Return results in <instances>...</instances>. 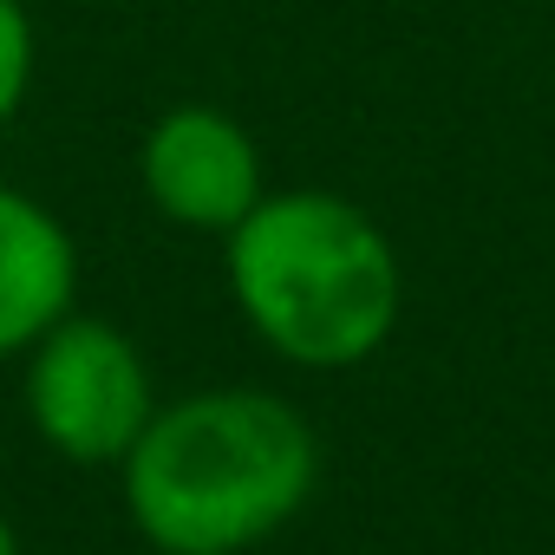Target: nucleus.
I'll list each match as a JSON object with an SVG mask.
<instances>
[{
    "mask_svg": "<svg viewBox=\"0 0 555 555\" xmlns=\"http://www.w3.org/2000/svg\"><path fill=\"white\" fill-rule=\"evenodd\" d=\"M34 66H40V40L27 0H0V125H14V112L27 105Z\"/></svg>",
    "mask_w": 555,
    "mask_h": 555,
    "instance_id": "nucleus-6",
    "label": "nucleus"
},
{
    "mask_svg": "<svg viewBox=\"0 0 555 555\" xmlns=\"http://www.w3.org/2000/svg\"><path fill=\"white\" fill-rule=\"evenodd\" d=\"M0 555H21V535H14V522L0 516Z\"/></svg>",
    "mask_w": 555,
    "mask_h": 555,
    "instance_id": "nucleus-7",
    "label": "nucleus"
},
{
    "mask_svg": "<svg viewBox=\"0 0 555 555\" xmlns=\"http://www.w3.org/2000/svg\"><path fill=\"white\" fill-rule=\"evenodd\" d=\"M138 183L164 222L196 235H229L268 196V164L235 112L170 105L138 138Z\"/></svg>",
    "mask_w": 555,
    "mask_h": 555,
    "instance_id": "nucleus-4",
    "label": "nucleus"
},
{
    "mask_svg": "<svg viewBox=\"0 0 555 555\" xmlns=\"http://www.w3.org/2000/svg\"><path fill=\"white\" fill-rule=\"evenodd\" d=\"M27 425L47 451H60L66 464H125V451L138 444V431L157 412V379L144 347L99 321V314H66L53 321L34 347H27Z\"/></svg>",
    "mask_w": 555,
    "mask_h": 555,
    "instance_id": "nucleus-3",
    "label": "nucleus"
},
{
    "mask_svg": "<svg viewBox=\"0 0 555 555\" xmlns=\"http://www.w3.org/2000/svg\"><path fill=\"white\" fill-rule=\"evenodd\" d=\"M222 274L242 327L288 366H366L405 308L392 235L334 190H268L229 235Z\"/></svg>",
    "mask_w": 555,
    "mask_h": 555,
    "instance_id": "nucleus-2",
    "label": "nucleus"
},
{
    "mask_svg": "<svg viewBox=\"0 0 555 555\" xmlns=\"http://www.w3.org/2000/svg\"><path fill=\"white\" fill-rule=\"evenodd\" d=\"M548 79H555V66H548Z\"/></svg>",
    "mask_w": 555,
    "mask_h": 555,
    "instance_id": "nucleus-9",
    "label": "nucleus"
},
{
    "mask_svg": "<svg viewBox=\"0 0 555 555\" xmlns=\"http://www.w3.org/2000/svg\"><path fill=\"white\" fill-rule=\"evenodd\" d=\"M79 301L73 229L27 190L0 183V360L27 353Z\"/></svg>",
    "mask_w": 555,
    "mask_h": 555,
    "instance_id": "nucleus-5",
    "label": "nucleus"
},
{
    "mask_svg": "<svg viewBox=\"0 0 555 555\" xmlns=\"http://www.w3.org/2000/svg\"><path fill=\"white\" fill-rule=\"evenodd\" d=\"M151 555H164V548H151Z\"/></svg>",
    "mask_w": 555,
    "mask_h": 555,
    "instance_id": "nucleus-8",
    "label": "nucleus"
},
{
    "mask_svg": "<svg viewBox=\"0 0 555 555\" xmlns=\"http://www.w3.org/2000/svg\"><path fill=\"white\" fill-rule=\"evenodd\" d=\"M321 483L308 412L261 386H209L151 412L118 464L131 529L164 555H242L282 535Z\"/></svg>",
    "mask_w": 555,
    "mask_h": 555,
    "instance_id": "nucleus-1",
    "label": "nucleus"
}]
</instances>
